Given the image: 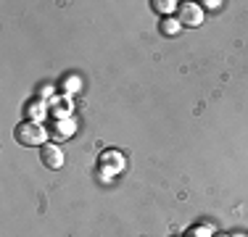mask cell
I'll return each instance as SVG.
<instances>
[{"label": "cell", "mask_w": 248, "mask_h": 237, "mask_svg": "<svg viewBox=\"0 0 248 237\" xmlns=\"http://www.w3.org/2000/svg\"><path fill=\"white\" fill-rule=\"evenodd\" d=\"M48 137H50V132L40 121H21L14 129V140L24 148H43L48 142Z\"/></svg>", "instance_id": "1"}, {"label": "cell", "mask_w": 248, "mask_h": 237, "mask_svg": "<svg viewBox=\"0 0 248 237\" xmlns=\"http://www.w3.org/2000/svg\"><path fill=\"white\" fill-rule=\"evenodd\" d=\"M177 21L185 29H196L203 24V8H201L198 3H180V8H177Z\"/></svg>", "instance_id": "2"}, {"label": "cell", "mask_w": 248, "mask_h": 237, "mask_svg": "<svg viewBox=\"0 0 248 237\" xmlns=\"http://www.w3.org/2000/svg\"><path fill=\"white\" fill-rule=\"evenodd\" d=\"M40 161H43V166H48L50 171L63 169V153H61V148H58L56 142H45V145L40 148Z\"/></svg>", "instance_id": "3"}, {"label": "cell", "mask_w": 248, "mask_h": 237, "mask_svg": "<svg viewBox=\"0 0 248 237\" xmlns=\"http://www.w3.org/2000/svg\"><path fill=\"white\" fill-rule=\"evenodd\" d=\"M98 171H103V174H122L124 171V158H122V153H116V150H106L103 156H100V161H98Z\"/></svg>", "instance_id": "4"}, {"label": "cell", "mask_w": 248, "mask_h": 237, "mask_svg": "<svg viewBox=\"0 0 248 237\" xmlns=\"http://www.w3.org/2000/svg\"><path fill=\"white\" fill-rule=\"evenodd\" d=\"M74 134V121L72 118H58L56 124H53V129H50V137L53 140H69Z\"/></svg>", "instance_id": "5"}, {"label": "cell", "mask_w": 248, "mask_h": 237, "mask_svg": "<svg viewBox=\"0 0 248 237\" xmlns=\"http://www.w3.org/2000/svg\"><path fill=\"white\" fill-rule=\"evenodd\" d=\"M180 29H182V24L172 19V16H167V19H161V24H158V32L164 34V37H177L180 34Z\"/></svg>", "instance_id": "6"}, {"label": "cell", "mask_w": 248, "mask_h": 237, "mask_svg": "<svg viewBox=\"0 0 248 237\" xmlns=\"http://www.w3.org/2000/svg\"><path fill=\"white\" fill-rule=\"evenodd\" d=\"M151 5H153L156 14H161V19H167L172 11L180 8V3H174V0H151Z\"/></svg>", "instance_id": "7"}, {"label": "cell", "mask_w": 248, "mask_h": 237, "mask_svg": "<svg viewBox=\"0 0 248 237\" xmlns=\"http://www.w3.org/2000/svg\"><path fill=\"white\" fill-rule=\"evenodd\" d=\"M209 235H211V229H206V227H193L187 232V237H209Z\"/></svg>", "instance_id": "8"}, {"label": "cell", "mask_w": 248, "mask_h": 237, "mask_svg": "<svg viewBox=\"0 0 248 237\" xmlns=\"http://www.w3.org/2000/svg\"><path fill=\"white\" fill-rule=\"evenodd\" d=\"M203 5H206L209 11H219V8H222V3H219V0H206Z\"/></svg>", "instance_id": "9"}]
</instances>
